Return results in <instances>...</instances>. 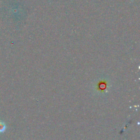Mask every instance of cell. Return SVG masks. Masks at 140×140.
Listing matches in <instances>:
<instances>
[{"mask_svg": "<svg viewBox=\"0 0 140 140\" xmlns=\"http://www.w3.org/2000/svg\"><path fill=\"white\" fill-rule=\"evenodd\" d=\"M6 129V126L4 123L0 122V132H4Z\"/></svg>", "mask_w": 140, "mask_h": 140, "instance_id": "6da1fadb", "label": "cell"}]
</instances>
